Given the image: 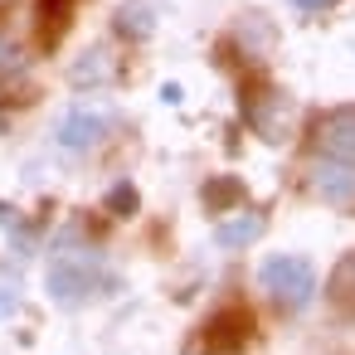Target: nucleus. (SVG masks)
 Wrapping results in <instances>:
<instances>
[{"label": "nucleus", "instance_id": "f257e3e1", "mask_svg": "<svg viewBox=\"0 0 355 355\" xmlns=\"http://www.w3.org/2000/svg\"><path fill=\"white\" fill-rule=\"evenodd\" d=\"M44 287L59 306H83L93 297H107L112 292V272L93 258V253H59L44 272Z\"/></svg>", "mask_w": 355, "mask_h": 355}, {"label": "nucleus", "instance_id": "f03ea898", "mask_svg": "<svg viewBox=\"0 0 355 355\" xmlns=\"http://www.w3.org/2000/svg\"><path fill=\"white\" fill-rule=\"evenodd\" d=\"M258 287H263L277 306L297 311V306H306L311 292H316V268H311L306 258H297V253H272V258L258 263Z\"/></svg>", "mask_w": 355, "mask_h": 355}, {"label": "nucleus", "instance_id": "7ed1b4c3", "mask_svg": "<svg viewBox=\"0 0 355 355\" xmlns=\"http://www.w3.org/2000/svg\"><path fill=\"white\" fill-rule=\"evenodd\" d=\"M306 185H311V195L326 200V205H355V166H350V161L316 156L311 171H306Z\"/></svg>", "mask_w": 355, "mask_h": 355}, {"label": "nucleus", "instance_id": "20e7f679", "mask_svg": "<svg viewBox=\"0 0 355 355\" xmlns=\"http://www.w3.org/2000/svg\"><path fill=\"white\" fill-rule=\"evenodd\" d=\"M107 132H112V117H107V112L73 107V112L59 122V132H54V137H59V146H64V151H93Z\"/></svg>", "mask_w": 355, "mask_h": 355}, {"label": "nucleus", "instance_id": "39448f33", "mask_svg": "<svg viewBox=\"0 0 355 355\" xmlns=\"http://www.w3.org/2000/svg\"><path fill=\"white\" fill-rule=\"evenodd\" d=\"M321 156H336V161L355 166V112L326 117V127H321Z\"/></svg>", "mask_w": 355, "mask_h": 355}, {"label": "nucleus", "instance_id": "423d86ee", "mask_svg": "<svg viewBox=\"0 0 355 355\" xmlns=\"http://www.w3.org/2000/svg\"><path fill=\"white\" fill-rule=\"evenodd\" d=\"M258 234H263V214H234L214 229V243L219 248H248Z\"/></svg>", "mask_w": 355, "mask_h": 355}, {"label": "nucleus", "instance_id": "0eeeda50", "mask_svg": "<svg viewBox=\"0 0 355 355\" xmlns=\"http://www.w3.org/2000/svg\"><path fill=\"white\" fill-rule=\"evenodd\" d=\"M151 25H156V15H151V6H141V0H132V6L117 10V35L122 40H146Z\"/></svg>", "mask_w": 355, "mask_h": 355}, {"label": "nucleus", "instance_id": "6e6552de", "mask_svg": "<svg viewBox=\"0 0 355 355\" xmlns=\"http://www.w3.org/2000/svg\"><path fill=\"white\" fill-rule=\"evenodd\" d=\"M69 6L73 0H40V35H44V44H54L69 30Z\"/></svg>", "mask_w": 355, "mask_h": 355}, {"label": "nucleus", "instance_id": "1a4fd4ad", "mask_svg": "<svg viewBox=\"0 0 355 355\" xmlns=\"http://www.w3.org/2000/svg\"><path fill=\"white\" fill-rule=\"evenodd\" d=\"M239 200H243V185L229 180V175H214V180L205 185V205H209V209H229V205H239Z\"/></svg>", "mask_w": 355, "mask_h": 355}, {"label": "nucleus", "instance_id": "9d476101", "mask_svg": "<svg viewBox=\"0 0 355 355\" xmlns=\"http://www.w3.org/2000/svg\"><path fill=\"white\" fill-rule=\"evenodd\" d=\"M107 209L122 214V219L137 214V185H112V190H107Z\"/></svg>", "mask_w": 355, "mask_h": 355}, {"label": "nucleus", "instance_id": "9b49d317", "mask_svg": "<svg viewBox=\"0 0 355 355\" xmlns=\"http://www.w3.org/2000/svg\"><path fill=\"white\" fill-rule=\"evenodd\" d=\"M20 311V297L10 292V287H0V321H6V316H15Z\"/></svg>", "mask_w": 355, "mask_h": 355}, {"label": "nucleus", "instance_id": "f8f14e48", "mask_svg": "<svg viewBox=\"0 0 355 355\" xmlns=\"http://www.w3.org/2000/svg\"><path fill=\"white\" fill-rule=\"evenodd\" d=\"M0 64H6V69H20V49L6 40V44H0Z\"/></svg>", "mask_w": 355, "mask_h": 355}, {"label": "nucleus", "instance_id": "ddd939ff", "mask_svg": "<svg viewBox=\"0 0 355 355\" xmlns=\"http://www.w3.org/2000/svg\"><path fill=\"white\" fill-rule=\"evenodd\" d=\"M297 10H326V6H336V0H292Z\"/></svg>", "mask_w": 355, "mask_h": 355}]
</instances>
